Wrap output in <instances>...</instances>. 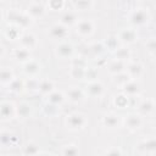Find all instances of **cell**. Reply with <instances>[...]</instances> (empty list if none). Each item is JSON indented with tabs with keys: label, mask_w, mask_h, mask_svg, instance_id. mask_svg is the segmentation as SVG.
<instances>
[{
	"label": "cell",
	"mask_w": 156,
	"mask_h": 156,
	"mask_svg": "<svg viewBox=\"0 0 156 156\" xmlns=\"http://www.w3.org/2000/svg\"><path fill=\"white\" fill-rule=\"evenodd\" d=\"M48 7L51 11H61L65 7V0H48Z\"/></svg>",
	"instance_id": "cell-36"
},
{
	"label": "cell",
	"mask_w": 156,
	"mask_h": 156,
	"mask_svg": "<svg viewBox=\"0 0 156 156\" xmlns=\"http://www.w3.org/2000/svg\"><path fill=\"white\" fill-rule=\"evenodd\" d=\"M49 35L52 39H57V40L65 39L68 35V27H66L65 24H62L60 22L55 23L49 28Z\"/></svg>",
	"instance_id": "cell-9"
},
{
	"label": "cell",
	"mask_w": 156,
	"mask_h": 156,
	"mask_svg": "<svg viewBox=\"0 0 156 156\" xmlns=\"http://www.w3.org/2000/svg\"><path fill=\"white\" fill-rule=\"evenodd\" d=\"M89 50H90V52H93L94 55H100V54L104 52L105 46H104L102 43H94V44H91V45L89 46Z\"/></svg>",
	"instance_id": "cell-38"
},
{
	"label": "cell",
	"mask_w": 156,
	"mask_h": 156,
	"mask_svg": "<svg viewBox=\"0 0 156 156\" xmlns=\"http://www.w3.org/2000/svg\"><path fill=\"white\" fill-rule=\"evenodd\" d=\"M113 56H115V58H116V60L127 61V60H129V58H130L132 52H130V50H129L126 45H123V46H121V48H118V49H115V50H113Z\"/></svg>",
	"instance_id": "cell-26"
},
{
	"label": "cell",
	"mask_w": 156,
	"mask_h": 156,
	"mask_svg": "<svg viewBox=\"0 0 156 156\" xmlns=\"http://www.w3.org/2000/svg\"><path fill=\"white\" fill-rule=\"evenodd\" d=\"M87 94L90 96V98H94V99H98V98H101L105 93V87L104 84L100 82V80H90L88 84H87V89H85Z\"/></svg>",
	"instance_id": "cell-7"
},
{
	"label": "cell",
	"mask_w": 156,
	"mask_h": 156,
	"mask_svg": "<svg viewBox=\"0 0 156 156\" xmlns=\"http://www.w3.org/2000/svg\"><path fill=\"white\" fill-rule=\"evenodd\" d=\"M67 99L73 102V104H79L80 101H83L84 99V91L82 89H79L78 87H72L68 91H67Z\"/></svg>",
	"instance_id": "cell-18"
},
{
	"label": "cell",
	"mask_w": 156,
	"mask_h": 156,
	"mask_svg": "<svg viewBox=\"0 0 156 156\" xmlns=\"http://www.w3.org/2000/svg\"><path fill=\"white\" fill-rule=\"evenodd\" d=\"M16 116V106L11 101L0 102V119L10 121Z\"/></svg>",
	"instance_id": "cell-8"
},
{
	"label": "cell",
	"mask_w": 156,
	"mask_h": 156,
	"mask_svg": "<svg viewBox=\"0 0 156 156\" xmlns=\"http://www.w3.org/2000/svg\"><path fill=\"white\" fill-rule=\"evenodd\" d=\"M9 21L21 29H27L33 23V18L27 12H20L16 10L9 12Z\"/></svg>",
	"instance_id": "cell-2"
},
{
	"label": "cell",
	"mask_w": 156,
	"mask_h": 156,
	"mask_svg": "<svg viewBox=\"0 0 156 156\" xmlns=\"http://www.w3.org/2000/svg\"><path fill=\"white\" fill-rule=\"evenodd\" d=\"M15 78V73L10 67H2L0 68V83L9 84Z\"/></svg>",
	"instance_id": "cell-27"
},
{
	"label": "cell",
	"mask_w": 156,
	"mask_h": 156,
	"mask_svg": "<svg viewBox=\"0 0 156 156\" xmlns=\"http://www.w3.org/2000/svg\"><path fill=\"white\" fill-rule=\"evenodd\" d=\"M2 18H4V13H2V11H1V9H0V22L2 21Z\"/></svg>",
	"instance_id": "cell-44"
},
{
	"label": "cell",
	"mask_w": 156,
	"mask_h": 156,
	"mask_svg": "<svg viewBox=\"0 0 156 156\" xmlns=\"http://www.w3.org/2000/svg\"><path fill=\"white\" fill-rule=\"evenodd\" d=\"M122 91L127 96H135L140 91V84L136 83L134 79H130L124 85H122Z\"/></svg>",
	"instance_id": "cell-16"
},
{
	"label": "cell",
	"mask_w": 156,
	"mask_h": 156,
	"mask_svg": "<svg viewBox=\"0 0 156 156\" xmlns=\"http://www.w3.org/2000/svg\"><path fill=\"white\" fill-rule=\"evenodd\" d=\"M21 28H18V27H16V26H12L11 28H9L7 30H6V33H5V35H6V38L9 39V40H16V39H20V37H21Z\"/></svg>",
	"instance_id": "cell-34"
},
{
	"label": "cell",
	"mask_w": 156,
	"mask_h": 156,
	"mask_svg": "<svg viewBox=\"0 0 156 156\" xmlns=\"http://www.w3.org/2000/svg\"><path fill=\"white\" fill-rule=\"evenodd\" d=\"M72 66H78V67L87 68V61L83 57H74V58H72Z\"/></svg>",
	"instance_id": "cell-40"
},
{
	"label": "cell",
	"mask_w": 156,
	"mask_h": 156,
	"mask_svg": "<svg viewBox=\"0 0 156 156\" xmlns=\"http://www.w3.org/2000/svg\"><path fill=\"white\" fill-rule=\"evenodd\" d=\"M61 154L62 155H68V156H74V155H78L79 154V149L74 144H67V145H63L62 146Z\"/></svg>",
	"instance_id": "cell-33"
},
{
	"label": "cell",
	"mask_w": 156,
	"mask_h": 156,
	"mask_svg": "<svg viewBox=\"0 0 156 156\" xmlns=\"http://www.w3.org/2000/svg\"><path fill=\"white\" fill-rule=\"evenodd\" d=\"M78 12L74 11V10H71V11H66L62 16H61V20H60V23L65 24L66 27H72V26H76V23L78 22Z\"/></svg>",
	"instance_id": "cell-15"
},
{
	"label": "cell",
	"mask_w": 156,
	"mask_h": 156,
	"mask_svg": "<svg viewBox=\"0 0 156 156\" xmlns=\"http://www.w3.org/2000/svg\"><path fill=\"white\" fill-rule=\"evenodd\" d=\"M135 146L139 154H155L156 151V141L154 136H149L140 140Z\"/></svg>",
	"instance_id": "cell-5"
},
{
	"label": "cell",
	"mask_w": 156,
	"mask_h": 156,
	"mask_svg": "<svg viewBox=\"0 0 156 156\" xmlns=\"http://www.w3.org/2000/svg\"><path fill=\"white\" fill-rule=\"evenodd\" d=\"M40 69H41L40 63H39L38 61H35V60H32V58H30L29 61L24 62V65H23V71H24V73H26L29 78L35 77L37 74H39Z\"/></svg>",
	"instance_id": "cell-14"
},
{
	"label": "cell",
	"mask_w": 156,
	"mask_h": 156,
	"mask_svg": "<svg viewBox=\"0 0 156 156\" xmlns=\"http://www.w3.org/2000/svg\"><path fill=\"white\" fill-rule=\"evenodd\" d=\"M4 54H5V48H4V46L0 44V57H1Z\"/></svg>",
	"instance_id": "cell-43"
},
{
	"label": "cell",
	"mask_w": 156,
	"mask_h": 156,
	"mask_svg": "<svg viewBox=\"0 0 156 156\" xmlns=\"http://www.w3.org/2000/svg\"><path fill=\"white\" fill-rule=\"evenodd\" d=\"M65 123L69 130L78 132V130H82L85 128V126L88 124V118L85 115H83L80 112H72V113L67 115Z\"/></svg>",
	"instance_id": "cell-1"
},
{
	"label": "cell",
	"mask_w": 156,
	"mask_h": 156,
	"mask_svg": "<svg viewBox=\"0 0 156 156\" xmlns=\"http://www.w3.org/2000/svg\"><path fill=\"white\" fill-rule=\"evenodd\" d=\"M143 123H144V121H143V118H141L140 115H129V116L124 119L126 127H127L129 130H132V132L140 129L141 126H143Z\"/></svg>",
	"instance_id": "cell-13"
},
{
	"label": "cell",
	"mask_w": 156,
	"mask_h": 156,
	"mask_svg": "<svg viewBox=\"0 0 156 156\" xmlns=\"http://www.w3.org/2000/svg\"><path fill=\"white\" fill-rule=\"evenodd\" d=\"M85 72H87V68L78 67V66H71L69 76L73 79H83L85 77Z\"/></svg>",
	"instance_id": "cell-31"
},
{
	"label": "cell",
	"mask_w": 156,
	"mask_h": 156,
	"mask_svg": "<svg viewBox=\"0 0 156 156\" xmlns=\"http://www.w3.org/2000/svg\"><path fill=\"white\" fill-rule=\"evenodd\" d=\"M7 88H9V91L11 93H21L23 89H24V82L18 79V78H13L9 84H7Z\"/></svg>",
	"instance_id": "cell-28"
},
{
	"label": "cell",
	"mask_w": 156,
	"mask_h": 156,
	"mask_svg": "<svg viewBox=\"0 0 156 156\" xmlns=\"http://www.w3.org/2000/svg\"><path fill=\"white\" fill-rule=\"evenodd\" d=\"M13 58L18 62H27L32 58L30 56V50L23 48V46H20V48H16L13 50Z\"/></svg>",
	"instance_id": "cell-19"
},
{
	"label": "cell",
	"mask_w": 156,
	"mask_h": 156,
	"mask_svg": "<svg viewBox=\"0 0 156 156\" xmlns=\"http://www.w3.org/2000/svg\"><path fill=\"white\" fill-rule=\"evenodd\" d=\"M102 124H104V127H106L108 129H117L122 126V118H121V116H118L113 112H110L102 117Z\"/></svg>",
	"instance_id": "cell-10"
},
{
	"label": "cell",
	"mask_w": 156,
	"mask_h": 156,
	"mask_svg": "<svg viewBox=\"0 0 156 156\" xmlns=\"http://www.w3.org/2000/svg\"><path fill=\"white\" fill-rule=\"evenodd\" d=\"M128 100H129V96H127L126 94H119L115 98V105L118 107V108H124L128 106Z\"/></svg>",
	"instance_id": "cell-35"
},
{
	"label": "cell",
	"mask_w": 156,
	"mask_h": 156,
	"mask_svg": "<svg viewBox=\"0 0 156 156\" xmlns=\"http://www.w3.org/2000/svg\"><path fill=\"white\" fill-rule=\"evenodd\" d=\"M45 7L41 5V4H32L29 5L28 10H27V13L34 20V18H38V17H41L44 13H45Z\"/></svg>",
	"instance_id": "cell-25"
},
{
	"label": "cell",
	"mask_w": 156,
	"mask_h": 156,
	"mask_svg": "<svg viewBox=\"0 0 156 156\" xmlns=\"http://www.w3.org/2000/svg\"><path fill=\"white\" fill-rule=\"evenodd\" d=\"M18 41H20L21 46H23V48H26L28 50H33V49H35L38 46V39L30 32L22 33L21 37H20V39H18Z\"/></svg>",
	"instance_id": "cell-11"
},
{
	"label": "cell",
	"mask_w": 156,
	"mask_h": 156,
	"mask_svg": "<svg viewBox=\"0 0 156 156\" xmlns=\"http://www.w3.org/2000/svg\"><path fill=\"white\" fill-rule=\"evenodd\" d=\"M117 43H118L117 37H111V38H108V39H107L106 45H107V48H108V49L115 50V49H117Z\"/></svg>",
	"instance_id": "cell-41"
},
{
	"label": "cell",
	"mask_w": 156,
	"mask_h": 156,
	"mask_svg": "<svg viewBox=\"0 0 156 156\" xmlns=\"http://www.w3.org/2000/svg\"><path fill=\"white\" fill-rule=\"evenodd\" d=\"M29 113H30V106H29L27 102H22V104H20V105L16 107V115H18V116L22 117V118L28 117Z\"/></svg>",
	"instance_id": "cell-32"
},
{
	"label": "cell",
	"mask_w": 156,
	"mask_h": 156,
	"mask_svg": "<svg viewBox=\"0 0 156 156\" xmlns=\"http://www.w3.org/2000/svg\"><path fill=\"white\" fill-rule=\"evenodd\" d=\"M72 6L74 11L80 12V11H90L94 4H93V0H73Z\"/></svg>",
	"instance_id": "cell-24"
},
{
	"label": "cell",
	"mask_w": 156,
	"mask_h": 156,
	"mask_svg": "<svg viewBox=\"0 0 156 156\" xmlns=\"http://www.w3.org/2000/svg\"><path fill=\"white\" fill-rule=\"evenodd\" d=\"M126 67H127V63H126V61H121V60H112L110 63H108V66H107V71L111 73V74H117V73H119V72H123V71H126Z\"/></svg>",
	"instance_id": "cell-21"
},
{
	"label": "cell",
	"mask_w": 156,
	"mask_h": 156,
	"mask_svg": "<svg viewBox=\"0 0 156 156\" xmlns=\"http://www.w3.org/2000/svg\"><path fill=\"white\" fill-rule=\"evenodd\" d=\"M145 46H146V51H147L151 56H155V51H156V43H155V39H154V38H150V39L146 41Z\"/></svg>",
	"instance_id": "cell-39"
},
{
	"label": "cell",
	"mask_w": 156,
	"mask_h": 156,
	"mask_svg": "<svg viewBox=\"0 0 156 156\" xmlns=\"http://www.w3.org/2000/svg\"><path fill=\"white\" fill-rule=\"evenodd\" d=\"M66 100V96L62 91L58 90H52L49 95H46V101L48 104L55 105V106H61Z\"/></svg>",
	"instance_id": "cell-17"
},
{
	"label": "cell",
	"mask_w": 156,
	"mask_h": 156,
	"mask_svg": "<svg viewBox=\"0 0 156 156\" xmlns=\"http://www.w3.org/2000/svg\"><path fill=\"white\" fill-rule=\"evenodd\" d=\"M52 90H55V85H54V82L50 80V79H43V80H39V84H38V93H40L41 95L46 96L49 95Z\"/></svg>",
	"instance_id": "cell-22"
},
{
	"label": "cell",
	"mask_w": 156,
	"mask_h": 156,
	"mask_svg": "<svg viewBox=\"0 0 156 156\" xmlns=\"http://www.w3.org/2000/svg\"><path fill=\"white\" fill-rule=\"evenodd\" d=\"M117 39L121 44L123 45H129V44H133L138 39V33L135 29L133 28H126V29H122L118 35H117Z\"/></svg>",
	"instance_id": "cell-6"
},
{
	"label": "cell",
	"mask_w": 156,
	"mask_h": 156,
	"mask_svg": "<svg viewBox=\"0 0 156 156\" xmlns=\"http://www.w3.org/2000/svg\"><path fill=\"white\" fill-rule=\"evenodd\" d=\"M23 154H26V155H38V154H40V149H39V146L37 144L28 143L27 146H24Z\"/></svg>",
	"instance_id": "cell-37"
},
{
	"label": "cell",
	"mask_w": 156,
	"mask_h": 156,
	"mask_svg": "<svg viewBox=\"0 0 156 156\" xmlns=\"http://www.w3.org/2000/svg\"><path fill=\"white\" fill-rule=\"evenodd\" d=\"M94 30H95V24L89 18L78 20V22L76 23V32L78 35H80L83 38L90 37L94 33Z\"/></svg>",
	"instance_id": "cell-3"
},
{
	"label": "cell",
	"mask_w": 156,
	"mask_h": 156,
	"mask_svg": "<svg viewBox=\"0 0 156 156\" xmlns=\"http://www.w3.org/2000/svg\"><path fill=\"white\" fill-rule=\"evenodd\" d=\"M149 20H150V15L145 9H135L129 15V22L135 27L146 24Z\"/></svg>",
	"instance_id": "cell-4"
},
{
	"label": "cell",
	"mask_w": 156,
	"mask_h": 156,
	"mask_svg": "<svg viewBox=\"0 0 156 156\" xmlns=\"http://www.w3.org/2000/svg\"><path fill=\"white\" fill-rule=\"evenodd\" d=\"M107 155H121L122 154V150H119L118 147H115V149H110V150H106L105 151Z\"/></svg>",
	"instance_id": "cell-42"
},
{
	"label": "cell",
	"mask_w": 156,
	"mask_h": 156,
	"mask_svg": "<svg viewBox=\"0 0 156 156\" xmlns=\"http://www.w3.org/2000/svg\"><path fill=\"white\" fill-rule=\"evenodd\" d=\"M55 52L56 55L60 57V58H71L73 56V52H74V48L71 43L68 41H61L56 49H55Z\"/></svg>",
	"instance_id": "cell-12"
},
{
	"label": "cell",
	"mask_w": 156,
	"mask_h": 156,
	"mask_svg": "<svg viewBox=\"0 0 156 156\" xmlns=\"http://www.w3.org/2000/svg\"><path fill=\"white\" fill-rule=\"evenodd\" d=\"M13 140H16V138L12 135V133L9 130H0V145L2 147L11 145Z\"/></svg>",
	"instance_id": "cell-29"
},
{
	"label": "cell",
	"mask_w": 156,
	"mask_h": 156,
	"mask_svg": "<svg viewBox=\"0 0 156 156\" xmlns=\"http://www.w3.org/2000/svg\"><path fill=\"white\" fill-rule=\"evenodd\" d=\"M126 71L129 73V76L134 79V78H139L143 72H144V67L140 62H130L127 65L126 67Z\"/></svg>",
	"instance_id": "cell-20"
},
{
	"label": "cell",
	"mask_w": 156,
	"mask_h": 156,
	"mask_svg": "<svg viewBox=\"0 0 156 156\" xmlns=\"http://www.w3.org/2000/svg\"><path fill=\"white\" fill-rule=\"evenodd\" d=\"M130 79H133V78L129 76V73H128L127 71H123V72H119V73L115 74V77H113V83L117 84V85H119V87H122V85H124L127 82H129Z\"/></svg>",
	"instance_id": "cell-30"
},
{
	"label": "cell",
	"mask_w": 156,
	"mask_h": 156,
	"mask_svg": "<svg viewBox=\"0 0 156 156\" xmlns=\"http://www.w3.org/2000/svg\"><path fill=\"white\" fill-rule=\"evenodd\" d=\"M154 107H155V104H154L152 99H144L139 102L138 111L141 115H150V113L154 112Z\"/></svg>",
	"instance_id": "cell-23"
}]
</instances>
